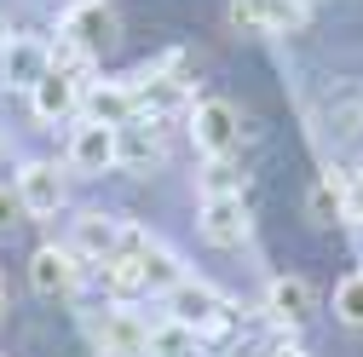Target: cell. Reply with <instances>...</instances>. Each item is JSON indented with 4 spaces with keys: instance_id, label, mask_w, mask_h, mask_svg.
<instances>
[{
    "instance_id": "5bb4252c",
    "label": "cell",
    "mask_w": 363,
    "mask_h": 357,
    "mask_svg": "<svg viewBox=\"0 0 363 357\" xmlns=\"http://www.w3.org/2000/svg\"><path fill=\"white\" fill-rule=\"evenodd\" d=\"M208 346H202V334L196 329H185V323H156V329H145V357H202Z\"/></svg>"
},
{
    "instance_id": "7402d4cb",
    "label": "cell",
    "mask_w": 363,
    "mask_h": 357,
    "mask_svg": "<svg viewBox=\"0 0 363 357\" xmlns=\"http://www.w3.org/2000/svg\"><path fill=\"white\" fill-rule=\"evenodd\" d=\"M311 213H317V225H329V219H335V208H329V185L311 191Z\"/></svg>"
},
{
    "instance_id": "5b68a950",
    "label": "cell",
    "mask_w": 363,
    "mask_h": 357,
    "mask_svg": "<svg viewBox=\"0 0 363 357\" xmlns=\"http://www.w3.org/2000/svg\"><path fill=\"white\" fill-rule=\"evenodd\" d=\"M18 208L29 213V219H52L58 208H64V173L52 167V162H29L23 173H18Z\"/></svg>"
},
{
    "instance_id": "7a4b0ae2",
    "label": "cell",
    "mask_w": 363,
    "mask_h": 357,
    "mask_svg": "<svg viewBox=\"0 0 363 357\" xmlns=\"http://www.w3.org/2000/svg\"><path fill=\"white\" fill-rule=\"evenodd\" d=\"M231 23L254 35H294L311 23L306 0H231Z\"/></svg>"
},
{
    "instance_id": "d6986e66",
    "label": "cell",
    "mask_w": 363,
    "mask_h": 357,
    "mask_svg": "<svg viewBox=\"0 0 363 357\" xmlns=\"http://www.w3.org/2000/svg\"><path fill=\"white\" fill-rule=\"evenodd\" d=\"M231 191H242L231 156H225V162H208V173H202V196H231Z\"/></svg>"
},
{
    "instance_id": "8fae6325",
    "label": "cell",
    "mask_w": 363,
    "mask_h": 357,
    "mask_svg": "<svg viewBox=\"0 0 363 357\" xmlns=\"http://www.w3.org/2000/svg\"><path fill=\"white\" fill-rule=\"evenodd\" d=\"M29 283H35V294H69L75 283H81V265H75V254L69 248H35V259H29Z\"/></svg>"
},
{
    "instance_id": "44dd1931",
    "label": "cell",
    "mask_w": 363,
    "mask_h": 357,
    "mask_svg": "<svg viewBox=\"0 0 363 357\" xmlns=\"http://www.w3.org/2000/svg\"><path fill=\"white\" fill-rule=\"evenodd\" d=\"M18 213H23V208H18V196H12L6 185H0V237H6V231L18 225Z\"/></svg>"
},
{
    "instance_id": "52a82bcc",
    "label": "cell",
    "mask_w": 363,
    "mask_h": 357,
    "mask_svg": "<svg viewBox=\"0 0 363 357\" xmlns=\"http://www.w3.org/2000/svg\"><path fill=\"white\" fill-rule=\"evenodd\" d=\"M219 311H231V305H225L208 283H191V277H185V283H173V288H167V317H173V323H185V329H196V334L219 317Z\"/></svg>"
},
{
    "instance_id": "6da1fadb",
    "label": "cell",
    "mask_w": 363,
    "mask_h": 357,
    "mask_svg": "<svg viewBox=\"0 0 363 357\" xmlns=\"http://www.w3.org/2000/svg\"><path fill=\"white\" fill-rule=\"evenodd\" d=\"M191 139H196V150L208 162H225V156L242 144V121H237V110L225 104V98H202L191 110Z\"/></svg>"
},
{
    "instance_id": "e0dca14e",
    "label": "cell",
    "mask_w": 363,
    "mask_h": 357,
    "mask_svg": "<svg viewBox=\"0 0 363 357\" xmlns=\"http://www.w3.org/2000/svg\"><path fill=\"white\" fill-rule=\"evenodd\" d=\"M104 288L116 294V300H133V294H145V271H139V254H116V259H104Z\"/></svg>"
},
{
    "instance_id": "ffe728a7",
    "label": "cell",
    "mask_w": 363,
    "mask_h": 357,
    "mask_svg": "<svg viewBox=\"0 0 363 357\" xmlns=\"http://www.w3.org/2000/svg\"><path fill=\"white\" fill-rule=\"evenodd\" d=\"M340 213L352 219V225H363V173L346 178V191H340Z\"/></svg>"
},
{
    "instance_id": "9a60e30c",
    "label": "cell",
    "mask_w": 363,
    "mask_h": 357,
    "mask_svg": "<svg viewBox=\"0 0 363 357\" xmlns=\"http://www.w3.org/2000/svg\"><path fill=\"white\" fill-rule=\"evenodd\" d=\"M265 311L277 323H300V317H311V283L306 277H277L265 288Z\"/></svg>"
},
{
    "instance_id": "7c38bea8",
    "label": "cell",
    "mask_w": 363,
    "mask_h": 357,
    "mask_svg": "<svg viewBox=\"0 0 363 357\" xmlns=\"http://www.w3.org/2000/svg\"><path fill=\"white\" fill-rule=\"evenodd\" d=\"M81 110H86V121H104V127H121V121H133V86H127V81H104V86H81Z\"/></svg>"
},
{
    "instance_id": "9c48e42d",
    "label": "cell",
    "mask_w": 363,
    "mask_h": 357,
    "mask_svg": "<svg viewBox=\"0 0 363 357\" xmlns=\"http://www.w3.org/2000/svg\"><path fill=\"white\" fill-rule=\"evenodd\" d=\"M121 237H127L121 219H110V213H81V219H75V242H69V254L104 265V259L121 254Z\"/></svg>"
},
{
    "instance_id": "277c9868",
    "label": "cell",
    "mask_w": 363,
    "mask_h": 357,
    "mask_svg": "<svg viewBox=\"0 0 363 357\" xmlns=\"http://www.w3.org/2000/svg\"><path fill=\"white\" fill-rule=\"evenodd\" d=\"M248 196L231 191V196H202V237L213 248H242L248 242Z\"/></svg>"
},
{
    "instance_id": "cb8c5ba5",
    "label": "cell",
    "mask_w": 363,
    "mask_h": 357,
    "mask_svg": "<svg viewBox=\"0 0 363 357\" xmlns=\"http://www.w3.org/2000/svg\"><path fill=\"white\" fill-rule=\"evenodd\" d=\"M6 40H12V29H6V23H0V52H6Z\"/></svg>"
},
{
    "instance_id": "ba28073f",
    "label": "cell",
    "mask_w": 363,
    "mask_h": 357,
    "mask_svg": "<svg viewBox=\"0 0 363 357\" xmlns=\"http://www.w3.org/2000/svg\"><path fill=\"white\" fill-rule=\"evenodd\" d=\"M69 167H75V173H110V167H116V127L81 121V127L69 132Z\"/></svg>"
},
{
    "instance_id": "d4e9b609",
    "label": "cell",
    "mask_w": 363,
    "mask_h": 357,
    "mask_svg": "<svg viewBox=\"0 0 363 357\" xmlns=\"http://www.w3.org/2000/svg\"><path fill=\"white\" fill-rule=\"evenodd\" d=\"M0 311H6V288H0Z\"/></svg>"
},
{
    "instance_id": "30bf717a",
    "label": "cell",
    "mask_w": 363,
    "mask_h": 357,
    "mask_svg": "<svg viewBox=\"0 0 363 357\" xmlns=\"http://www.w3.org/2000/svg\"><path fill=\"white\" fill-rule=\"evenodd\" d=\"M52 69L47 58V40H29V35H12L6 52H0V75H6V86H18V93H29V86Z\"/></svg>"
},
{
    "instance_id": "3957f363",
    "label": "cell",
    "mask_w": 363,
    "mask_h": 357,
    "mask_svg": "<svg viewBox=\"0 0 363 357\" xmlns=\"http://www.w3.org/2000/svg\"><path fill=\"white\" fill-rule=\"evenodd\" d=\"M58 35L75 40V47L93 58V52H104L110 40L121 35V23H116V12L104 6V0H75V6L64 12V23H58Z\"/></svg>"
},
{
    "instance_id": "8992f818",
    "label": "cell",
    "mask_w": 363,
    "mask_h": 357,
    "mask_svg": "<svg viewBox=\"0 0 363 357\" xmlns=\"http://www.w3.org/2000/svg\"><path fill=\"white\" fill-rule=\"evenodd\" d=\"M29 104H35V121H69L81 110V75H64V69H47L35 86H29Z\"/></svg>"
},
{
    "instance_id": "ac0fdd59",
    "label": "cell",
    "mask_w": 363,
    "mask_h": 357,
    "mask_svg": "<svg viewBox=\"0 0 363 357\" xmlns=\"http://www.w3.org/2000/svg\"><path fill=\"white\" fill-rule=\"evenodd\" d=\"M335 317L346 329H363V271H352L340 288H335Z\"/></svg>"
},
{
    "instance_id": "4fadbf2b",
    "label": "cell",
    "mask_w": 363,
    "mask_h": 357,
    "mask_svg": "<svg viewBox=\"0 0 363 357\" xmlns=\"http://www.w3.org/2000/svg\"><path fill=\"white\" fill-rule=\"evenodd\" d=\"M93 334H99V346H104L110 357H145V329H139L133 311H104Z\"/></svg>"
},
{
    "instance_id": "2e32d148",
    "label": "cell",
    "mask_w": 363,
    "mask_h": 357,
    "mask_svg": "<svg viewBox=\"0 0 363 357\" xmlns=\"http://www.w3.org/2000/svg\"><path fill=\"white\" fill-rule=\"evenodd\" d=\"M133 254H139V271H145V294H167L173 283H185V265H179L162 242H150V237H145Z\"/></svg>"
},
{
    "instance_id": "603a6c76",
    "label": "cell",
    "mask_w": 363,
    "mask_h": 357,
    "mask_svg": "<svg viewBox=\"0 0 363 357\" xmlns=\"http://www.w3.org/2000/svg\"><path fill=\"white\" fill-rule=\"evenodd\" d=\"M265 357H306V346H294V340H277V346H271Z\"/></svg>"
}]
</instances>
